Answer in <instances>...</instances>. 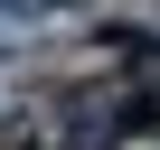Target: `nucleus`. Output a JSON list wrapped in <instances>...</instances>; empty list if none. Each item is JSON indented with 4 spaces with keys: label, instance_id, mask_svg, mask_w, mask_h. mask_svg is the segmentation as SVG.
Returning <instances> with one entry per match:
<instances>
[{
    "label": "nucleus",
    "instance_id": "obj_1",
    "mask_svg": "<svg viewBox=\"0 0 160 150\" xmlns=\"http://www.w3.org/2000/svg\"><path fill=\"white\" fill-rule=\"evenodd\" d=\"M0 10H10V19H66L75 0H0Z\"/></svg>",
    "mask_w": 160,
    "mask_h": 150
}]
</instances>
